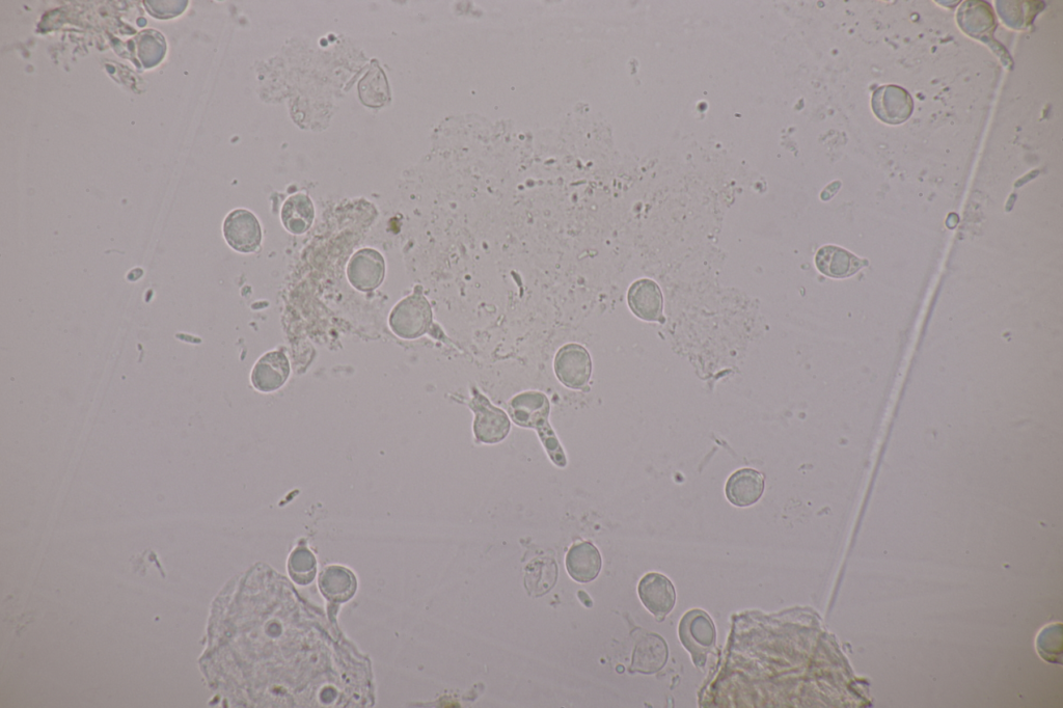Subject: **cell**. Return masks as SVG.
Wrapping results in <instances>:
<instances>
[{
  "label": "cell",
  "instance_id": "cell-12",
  "mask_svg": "<svg viewBox=\"0 0 1063 708\" xmlns=\"http://www.w3.org/2000/svg\"><path fill=\"white\" fill-rule=\"evenodd\" d=\"M765 492V477L755 470L735 472L727 481L725 493L729 502L738 507L757 503Z\"/></svg>",
  "mask_w": 1063,
  "mask_h": 708
},
{
  "label": "cell",
  "instance_id": "cell-14",
  "mask_svg": "<svg viewBox=\"0 0 1063 708\" xmlns=\"http://www.w3.org/2000/svg\"><path fill=\"white\" fill-rule=\"evenodd\" d=\"M601 553L590 542L571 547L566 557L569 576L579 583L594 581L602 569Z\"/></svg>",
  "mask_w": 1063,
  "mask_h": 708
},
{
  "label": "cell",
  "instance_id": "cell-5",
  "mask_svg": "<svg viewBox=\"0 0 1063 708\" xmlns=\"http://www.w3.org/2000/svg\"><path fill=\"white\" fill-rule=\"evenodd\" d=\"M554 369L563 386L571 390H582L589 384L592 375L590 353L580 344H567L557 352Z\"/></svg>",
  "mask_w": 1063,
  "mask_h": 708
},
{
  "label": "cell",
  "instance_id": "cell-13",
  "mask_svg": "<svg viewBox=\"0 0 1063 708\" xmlns=\"http://www.w3.org/2000/svg\"><path fill=\"white\" fill-rule=\"evenodd\" d=\"M815 264L829 278L846 279L857 274L867 262L846 250L828 245L817 252Z\"/></svg>",
  "mask_w": 1063,
  "mask_h": 708
},
{
  "label": "cell",
  "instance_id": "cell-2",
  "mask_svg": "<svg viewBox=\"0 0 1063 708\" xmlns=\"http://www.w3.org/2000/svg\"><path fill=\"white\" fill-rule=\"evenodd\" d=\"M433 313L428 299L420 288L407 296L392 311L390 326L400 338L414 340L425 335L432 324Z\"/></svg>",
  "mask_w": 1063,
  "mask_h": 708
},
{
  "label": "cell",
  "instance_id": "cell-18",
  "mask_svg": "<svg viewBox=\"0 0 1063 708\" xmlns=\"http://www.w3.org/2000/svg\"><path fill=\"white\" fill-rule=\"evenodd\" d=\"M136 44H138V56L145 68H153L165 58L166 40L154 30L141 33L136 38Z\"/></svg>",
  "mask_w": 1063,
  "mask_h": 708
},
{
  "label": "cell",
  "instance_id": "cell-19",
  "mask_svg": "<svg viewBox=\"0 0 1063 708\" xmlns=\"http://www.w3.org/2000/svg\"><path fill=\"white\" fill-rule=\"evenodd\" d=\"M321 588L327 597L335 601H346L354 593V577L347 569L339 570L338 583L334 568L325 569L321 577Z\"/></svg>",
  "mask_w": 1063,
  "mask_h": 708
},
{
  "label": "cell",
  "instance_id": "cell-6",
  "mask_svg": "<svg viewBox=\"0 0 1063 708\" xmlns=\"http://www.w3.org/2000/svg\"><path fill=\"white\" fill-rule=\"evenodd\" d=\"M224 236L233 250L250 254L260 248L262 229L254 213L245 209H236L226 217Z\"/></svg>",
  "mask_w": 1063,
  "mask_h": 708
},
{
  "label": "cell",
  "instance_id": "cell-1",
  "mask_svg": "<svg viewBox=\"0 0 1063 708\" xmlns=\"http://www.w3.org/2000/svg\"><path fill=\"white\" fill-rule=\"evenodd\" d=\"M508 414L515 425L535 429L554 465L566 468L565 452L550 424L551 403L547 395L536 391L516 395L509 402Z\"/></svg>",
  "mask_w": 1063,
  "mask_h": 708
},
{
  "label": "cell",
  "instance_id": "cell-20",
  "mask_svg": "<svg viewBox=\"0 0 1063 708\" xmlns=\"http://www.w3.org/2000/svg\"><path fill=\"white\" fill-rule=\"evenodd\" d=\"M148 12L158 19H169L185 11L188 2H145Z\"/></svg>",
  "mask_w": 1063,
  "mask_h": 708
},
{
  "label": "cell",
  "instance_id": "cell-7",
  "mask_svg": "<svg viewBox=\"0 0 1063 708\" xmlns=\"http://www.w3.org/2000/svg\"><path fill=\"white\" fill-rule=\"evenodd\" d=\"M385 276V258L372 249H364L357 252L348 264V280L359 291L369 292L375 290L384 282Z\"/></svg>",
  "mask_w": 1063,
  "mask_h": 708
},
{
  "label": "cell",
  "instance_id": "cell-4",
  "mask_svg": "<svg viewBox=\"0 0 1063 708\" xmlns=\"http://www.w3.org/2000/svg\"><path fill=\"white\" fill-rule=\"evenodd\" d=\"M472 394L469 407L475 415L473 429L477 442L486 445L503 442L511 430L509 417L477 389H473Z\"/></svg>",
  "mask_w": 1063,
  "mask_h": 708
},
{
  "label": "cell",
  "instance_id": "cell-10",
  "mask_svg": "<svg viewBox=\"0 0 1063 708\" xmlns=\"http://www.w3.org/2000/svg\"><path fill=\"white\" fill-rule=\"evenodd\" d=\"M628 304L638 318L664 322V297L656 282L642 279L633 283L628 292Z\"/></svg>",
  "mask_w": 1063,
  "mask_h": 708
},
{
  "label": "cell",
  "instance_id": "cell-15",
  "mask_svg": "<svg viewBox=\"0 0 1063 708\" xmlns=\"http://www.w3.org/2000/svg\"><path fill=\"white\" fill-rule=\"evenodd\" d=\"M668 660L666 642L658 635H647L636 645L631 671L652 674L660 671Z\"/></svg>",
  "mask_w": 1063,
  "mask_h": 708
},
{
  "label": "cell",
  "instance_id": "cell-3",
  "mask_svg": "<svg viewBox=\"0 0 1063 708\" xmlns=\"http://www.w3.org/2000/svg\"><path fill=\"white\" fill-rule=\"evenodd\" d=\"M716 637L715 624L704 611L692 610L681 619L680 641L691 653L693 662L699 668L704 667L708 653H711L716 644Z\"/></svg>",
  "mask_w": 1063,
  "mask_h": 708
},
{
  "label": "cell",
  "instance_id": "cell-8",
  "mask_svg": "<svg viewBox=\"0 0 1063 708\" xmlns=\"http://www.w3.org/2000/svg\"><path fill=\"white\" fill-rule=\"evenodd\" d=\"M871 107L879 120L886 124L898 125L911 117L914 101L905 89L884 86L872 95Z\"/></svg>",
  "mask_w": 1063,
  "mask_h": 708
},
{
  "label": "cell",
  "instance_id": "cell-16",
  "mask_svg": "<svg viewBox=\"0 0 1063 708\" xmlns=\"http://www.w3.org/2000/svg\"><path fill=\"white\" fill-rule=\"evenodd\" d=\"M314 219V204L307 195L297 194L290 197L282 208V223L291 234L302 235L308 232Z\"/></svg>",
  "mask_w": 1063,
  "mask_h": 708
},
{
  "label": "cell",
  "instance_id": "cell-17",
  "mask_svg": "<svg viewBox=\"0 0 1063 708\" xmlns=\"http://www.w3.org/2000/svg\"><path fill=\"white\" fill-rule=\"evenodd\" d=\"M558 580V566L550 558H538L526 567L525 586L531 596L550 592Z\"/></svg>",
  "mask_w": 1063,
  "mask_h": 708
},
{
  "label": "cell",
  "instance_id": "cell-9",
  "mask_svg": "<svg viewBox=\"0 0 1063 708\" xmlns=\"http://www.w3.org/2000/svg\"><path fill=\"white\" fill-rule=\"evenodd\" d=\"M638 592L643 605L658 621H664L675 606V588L663 575H646L639 584Z\"/></svg>",
  "mask_w": 1063,
  "mask_h": 708
},
{
  "label": "cell",
  "instance_id": "cell-11",
  "mask_svg": "<svg viewBox=\"0 0 1063 708\" xmlns=\"http://www.w3.org/2000/svg\"><path fill=\"white\" fill-rule=\"evenodd\" d=\"M290 375V364L282 351H272L262 357L252 372L253 386L260 392H275L282 388Z\"/></svg>",
  "mask_w": 1063,
  "mask_h": 708
}]
</instances>
